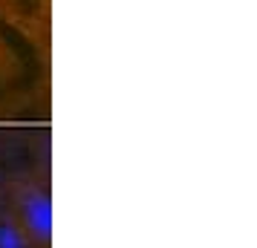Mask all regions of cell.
Returning a JSON list of instances; mask_svg holds the SVG:
<instances>
[{
    "instance_id": "1",
    "label": "cell",
    "mask_w": 257,
    "mask_h": 248,
    "mask_svg": "<svg viewBox=\"0 0 257 248\" xmlns=\"http://www.w3.org/2000/svg\"><path fill=\"white\" fill-rule=\"evenodd\" d=\"M6 211L24 228L32 248L52 245V199L47 182L38 176H15L6 182Z\"/></svg>"
},
{
    "instance_id": "2",
    "label": "cell",
    "mask_w": 257,
    "mask_h": 248,
    "mask_svg": "<svg viewBox=\"0 0 257 248\" xmlns=\"http://www.w3.org/2000/svg\"><path fill=\"white\" fill-rule=\"evenodd\" d=\"M0 248H32L29 236L24 234V228L15 222L9 211L0 213Z\"/></svg>"
},
{
    "instance_id": "3",
    "label": "cell",
    "mask_w": 257,
    "mask_h": 248,
    "mask_svg": "<svg viewBox=\"0 0 257 248\" xmlns=\"http://www.w3.org/2000/svg\"><path fill=\"white\" fill-rule=\"evenodd\" d=\"M6 211V182L0 179V213Z\"/></svg>"
}]
</instances>
